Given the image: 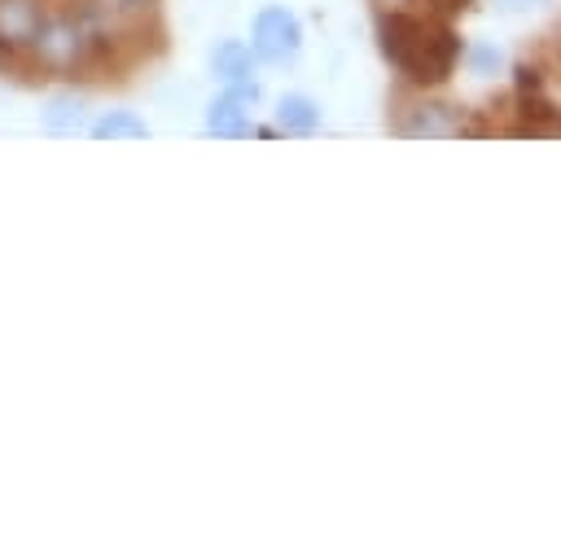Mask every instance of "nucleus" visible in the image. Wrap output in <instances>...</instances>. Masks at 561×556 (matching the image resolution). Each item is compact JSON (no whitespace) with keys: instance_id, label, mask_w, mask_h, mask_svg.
<instances>
[{"instance_id":"7ed1b4c3","label":"nucleus","mask_w":561,"mask_h":556,"mask_svg":"<svg viewBox=\"0 0 561 556\" xmlns=\"http://www.w3.org/2000/svg\"><path fill=\"white\" fill-rule=\"evenodd\" d=\"M259 101V88L254 83H232L224 88L210 105H206V131L210 136H245L250 131V109Z\"/></svg>"},{"instance_id":"0eeeda50","label":"nucleus","mask_w":561,"mask_h":556,"mask_svg":"<svg viewBox=\"0 0 561 556\" xmlns=\"http://www.w3.org/2000/svg\"><path fill=\"white\" fill-rule=\"evenodd\" d=\"M210 66H215V74H219L228 88H232V83H254V79H250V74H254V53H250V44H241V39L215 44Z\"/></svg>"},{"instance_id":"f03ea898","label":"nucleus","mask_w":561,"mask_h":556,"mask_svg":"<svg viewBox=\"0 0 561 556\" xmlns=\"http://www.w3.org/2000/svg\"><path fill=\"white\" fill-rule=\"evenodd\" d=\"M298 48H302V26H298V18H294L285 4H267V9L254 13L250 53H254L259 61L280 66V61H289Z\"/></svg>"},{"instance_id":"9b49d317","label":"nucleus","mask_w":561,"mask_h":556,"mask_svg":"<svg viewBox=\"0 0 561 556\" xmlns=\"http://www.w3.org/2000/svg\"><path fill=\"white\" fill-rule=\"evenodd\" d=\"M153 4H158V0H88V9H92L105 26H118V31L140 26V22L153 13Z\"/></svg>"},{"instance_id":"f8f14e48","label":"nucleus","mask_w":561,"mask_h":556,"mask_svg":"<svg viewBox=\"0 0 561 556\" xmlns=\"http://www.w3.org/2000/svg\"><path fill=\"white\" fill-rule=\"evenodd\" d=\"M508 9H526V4H539V0H504Z\"/></svg>"},{"instance_id":"f257e3e1","label":"nucleus","mask_w":561,"mask_h":556,"mask_svg":"<svg viewBox=\"0 0 561 556\" xmlns=\"http://www.w3.org/2000/svg\"><path fill=\"white\" fill-rule=\"evenodd\" d=\"M377 48L412 88L447 83L465 57V39L451 26V18L416 13L403 4H390L377 13Z\"/></svg>"},{"instance_id":"39448f33","label":"nucleus","mask_w":561,"mask_h":556,"mask_svg":"<svg viewBox=\"0 0 561 556\" xmlns=\"http://www.w3.org/2000/svg\"><path fill=\"white\" fill-rule=\"evenodd\" d=\"M460 123H465V109L447 105V101H416L408 109V118L399 123V136H412V140H443V136H460Z\"/></svg>"},{"instance_id":"9d476101","label":"nucleus","mask_w":561,"mask_h":556,"mask_svg":"<svg viewBox=\"0 0 561 556\" xmlns=\"http://www.w3.org/2000/svg\"><path fill=\"white\" fill-rule=\"evenodd\" d=\"M276 123H280V131H289V136H311V131L320 127V105H316L311 96H302V92H289V96H280V105H276Z\"/></svg>"},{"instance_id":"1a4fd4ad","label":"nucleus","mask_w":561,"mask_h":556,"mask_svg":"<svg viewBox=\"0 0 561 556\" xmlns=\"http://www.w3.org/2000/svg\"><path fill=\"white\" fill-rule=\"evenodd\" d=\"M88 136L92 140H145L149 123L136 109H105V114H96L88 123Z\"/></svg>"},{"instance_id":"6e6552de","label":"nucleus","mask_w":561,"mask_h":556,"mask_svg":"<svg viewBox=\"0 0 561 556\" xmlns=\"http://www.w3.org/2000/svg\"><path fill=\"white\" fill-rule=\"evenodd\" d=\"M39 123H44V131L75 136V131H83V127H88V101H83V96H75V92H61V96H53V101H48V109L39 114Z\"/></svg>"},{"instance_id":"423d86ee","label":"nucleus","mask_w":561,"mask_h":556,"mask_svg":"<svg viewBox=\"0 0 561 556\" xmlns=\"http://www.w3.org/2000/svg\"><path fill=\"white\" fill-rule=\"evenodd\" d=\"M517 123L508 136H561V105H552L543 92H517Z\"/></svg>"},{"instance_id":"20e7f679","label":"nucleus","mask_w":561,"mask_h":556,"mask_svg":"<svg viewBox=\"0 0 561 556\" xmlns=\"http://www.w3.org/2000/svg\"><path fill=\"white\" fill-rule=\"evenodd\" d=\"M44 22V0H0V66L13 61L31 44V35Z\"/></svg>"}]
</instances>
